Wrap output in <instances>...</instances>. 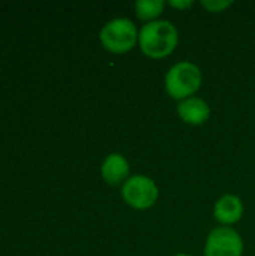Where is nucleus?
I'll return each instance as SVG.
<instances>
[{
	"mask_svg": "<svg viewBox=\"0 0 255 256\" xmlns=\"http://www.w3.org/2000/svg\"><path fill=\"white\" fill-rule=\"evenodd\" d=\"M179 45V30L168 20H156L143 24L138 33L140 51L153 60H161L171 56Z\"/></svg>",
	"mask_w": 255,
	"mask_h": 256,
	"instance_id": "nucleus-1",
	"label": "nucleus"
},
{
	"mask_svg": "<svg viewBox=\"0 0 255 256\" xmlns=\"http://www.w3.org/2000/svg\"><path fill=\"white\" fill-rule=\"evenodd\" d=\"M122 198L134 210L144 212L152 208L159 198V189L153 178L144 174L131 176L122 184Z\"/></svg>",
	"mask_w": 255,
	"mask_h": 256,
	"instance_id": "nucleus-4",
	"label": "nucleus"
},
{
	"mask_svg": "<svg viewBox=\"0 0 255 256\" xmlns=\"http://www.w3.org/2000/svg\"><path fill=\"white\" fill-rule=\"evenodd\" d=\"M201 84H203L201 69L195 63L188 60L173 64L164 76L165 93L177 102L195 96L201 88Z\"/></svg>",
	"mask_w": 255,
	"mask_h": 256,
	"instance_id": "nucleus-2",
	"label": "nucleus"
},
{
	"mask_svg": "<svg viewBox=\"0 0 255 256\" xmlns=\"http://www.w3.org/2000/svg\"><path fill=\"white\" fill-rule=\"evenodd\" d=\"M168 6L173 9H179V10H188L189 8L194 6L192 0H171L168 2Z\"/></svg>",
	"mask_w": 255,
	"mask_h": 256,
	"instance_id": "nucleus-11",
	"label": "nucleus"
},
{
	"mask_svg": "<svg viewBox=\"0 0 255 256\" xmlns=\"http://www.w3.org/2000/svg\"><path fill=\"white\" fill-rule=\"evenodd\" d=\"M167 3L164 0H138L134 3V10L137 18L147 24L152 21L159 20V16L164 14Z\"/></svg>",
	"mask_w": 255,
	"mask_h": 256,
	"instance_id": "nucleus-9",
	"label": "nucleus"
},
{
	"mask_svg": "<svg viewBox=\"0 0 255 256\" xmlns=\"http://www.w3.org/2000/svg\"><path fill=\"white\" fill-rule=\"evenodd\" d=\"M242 236L231 226L213 228L204 243V256H243Z\"/></svg>",
	"mask_w": 255,
	"mask_h": 256,
	"instance_id": "nucleus-5",
	"label": "nucleus"
},
{
	"mask_svg": "<svg viewBox=\"0 0 255 256\" xmlns=\"http://www.w3.org/2000/svg\"><path fill=\"white\" fill-rule=\"evenodd\" d=\"M138 33L140 30L131 18L117 16L102 26L99 42L105 51L120 56L132 51L138 45Z\"/></svg>",
	"mask_w": 255,
	"mask_h": 256,
	"instance_id": "nucleus-3",
	"label": "nucleus"
},
{
	"mask_svg": "<svg viewBox=\"0 0 255 256\" xmlns=\"http://www.w3.org/2000/svg\"><path fill=\"white\" fill-rule=\"evenodd\" d=\"M176 111L179 118L189 126H201L210 118L209 104L198 96H192L177 102Z\"/></svg>",
	"mask_w": 255,
	"mask_h": 256,
	"instance_id": "nucleus-7",
	"label": "nucleus"
},
{
	"mask_svg": "<svg viewBox=\"0 0 255 256\" xmlns=\"http://www.w3.org/2000/svg\"><path fill=\"white\" fill-rule=\"evenodd\" d=\"M243 201L234 194L222 195L213 206V218L219 226H233L243 218Z\"/></svg>",
	"mask_w": 255,
	"mask_h": 256,
	"instance_id": "nucleus-6",
	"label": "nucleus"
},
{
	"mask_svg": "<svg viewBox=\"0 0 255 256\" xmlns=\"http://www.w3.org/2000/svg\"><path fill=\"white\" fill-rule=\"evenodd\" d=\"M128 159L122 153H110L101 164V177L110 186H122L131 176Z\"/></svg>",
	"mask_w": 255,
	"mask_h": 256,
	"instance_id": "nucleus-8",
	"label": "nucleus"
},
{
	"mask_svg": "<svg viewBox=\"0 0 255 256\" xmlns=\"http://www.w3.org/2000/svg\"><path fill=\"white\" fill-rule=\"evenodd\" d=\"M200 4L210 14H219V12H224L225 9H228L233 4V2H230V0H203Z\"/></svg>",
	"mask_w": 255,
	"mask_h": 256,
	"instance_id": "nucleus-10",
	"label": "nucleus"
},
{
	"mask_svg": "<svg viewBox=\"0 0 255 256\" xmlns=\"http://www.w3.org/2000/svg\"><path fill=\"white\" fill-rule=\"evenodd\" d=\"M174 256H192V255H189V254H177V255H174Z\"/></svg>",
	"mask_w": 255,
	"mask_h": 256,
	"instance_id": "nucleus-12",
	"label": "nucleus"
}]
</instances>
